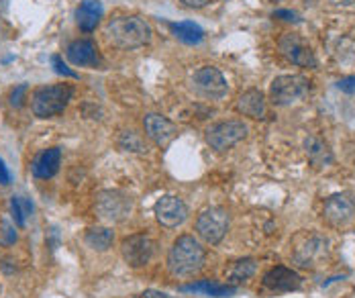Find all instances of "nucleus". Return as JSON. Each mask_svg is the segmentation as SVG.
I'll return each instance as SVG.
<instances>
[{
  "label": "nucleus",
  "mask_w": 355,
  "mask_h": 298,
  "mask_svg": "<svg viewBox=\"0 0 355 298\" xmlns=\"http://www.w3.org/2000/svg\"><path fill=\"white\" fill-rule=\"evenodd\" d=\"M0 184H2V186L10 184V172H8V168L4 166L2 159H0Z\"/></svg>",
  "instance_id": "2f4dec72"
},
{
  "label": "nucleus",
  "mask_w": 355,
  "mask_h": 298,
  "mask_svg": "<svg viewBox=\"0 0 355 298\" xmlns=\"http://www.w3.org/2000/svg\"><path fill=\"white\" fill-rule=\"evenodd\" d=\"M248 125L243 121H220L207 129V143L216 151H227L248 137Z\"/></svg>",
  "instance_id": "423d86ee"
},
{
  "label": "nucleus",
  "mask_w": 355,
  "mask_h": 298,
  "mask_svg": "<svg viewBox=\"0 0 355 298\" xmlns=\"http://www.w3.org/2000/svg\"><path fill=\"white\" fill-rule=\"evenodd\" d=\"M255 270H257V263H255L253 258L239 260L233 265V270H231V274H229V284H231V286H237V284L245 282V280H249V278L255 274Z\"/></svg>",
  "instance_id": "b1692460"
},
{
  "label": "nucleus",
  "mask_w": 355,
  "mask_h": 298,
  "mask_svg": "<svg viewBox=\"0 0 355 298\" xmlns=\"http://www.w3.org/2000/svg\"><path fill=\"white\" fill-rule=\"evenodd\" d=\"M272 2H280V0H272Z\"/></svg>",
  "instance_id": "c9c22d12"
},
{
  "label": "nucleus",
  "mask_w": 355,
  "mask_h": 298,
  "mask_svg": "<svg viewBox=\"0 0 355 298\" xmlns=\"http://www.w3.org/2000/svg\"><path fill=\"white\" fill-rule=\"evenodd\" d=\"M155 247L157 245H155V241L149 235L137 233V235H131V237L123 239L121 254H123V260L127 261V265L143 268L155 256Z\"/></svg>",
  "instance_id": "1a4fd4ad"
},
{
  "label": "nucleus",
  "mask_w": 355,
  "mask_h": 298,
  "mask_svg": "<svg viewBox=\"0 0 355 298\" xmlns=\"http://www.w3.org/2000/svg\"><path fill=\"white\" fill-rule=\"evenodd\" d=\"M327 245H329V241L322 235L311 233L309 237H304L296 245V249H294V261L300 268H313V265H317L327 256Z\"/></svg>",
  "instance_id": "4468645a"
},
{
  "label": "nucleus",
  "mask_w": 355,
  "mask_h": 298,
  "mask_svg": "<svg viewBox=\"0 0 355 298\" xmlns=\"http://www.w3.org/2000/svg\"><path fill=\"white\" fill-rule=\"evenodd\" d=\"M322 217L335 229L347 227L355 219V200L349 194H331L324 200Z\"/></svg>",
  "instance_id": "9d476101"
},
{
  "label": "nucleus",
  "mask_w": 355,
  "mask_h": 298,
  "mask_svg": "<svg viewBox=\"0 0 355 298\" xmlns=\"http://www.w3.org/2000/svg\"><path fill=\"white\" fill-rule=\"evenodd\" d=\"M274 17H278V19H282V21H298V15L292 12V10H276Z\"/></svg>",
  "instance_id": "473e14b6"
},
{
  "label": "nucleus",
  "mask_w": 355,
  "mask_h": 298,
  "mask_svg": "<svg viewBox=\"0 0 355 298\" xmlns=\"http://www.w3.org/2000/svg\"><path fill=\"white\" fill-rule=\"evenodd\" d=\"M300 284H302L300 274L290 268H284V265H276V268L268 270L263 276V286L274 292H292V290L300 288Z\"/></svg>",
  "instance_id": "2eb2a0df"
},
{
  "label": "nucleus",
  "mask_w": 355,
  "mask_h": 298,
  "mask_svg": "<svg viewBox=\"0 0 355 298\" xmlns=\"http://www.w3.org/2000/svg\"><path fill=\"white\" fill-rule=\"evenodd\" d=\"M227 231H229V213L220 207L205 209L196 219V233L209 245L220 243Z\"/></svg>",
  "instance_id": "0eeeda50"
},
{
  "label": "nucleus",
  "mask_w": 355,
  "mask_h": 298,
  "mask_svg": "<svg viewBox=\"0 0 355 298\" xmlns=\"http://www.w3.org/2000/svg\"><path fill=\"white\" fill-rule=\"evenodd\" d=\"M278 49L290 64H294L298 68H309V70L317 68V58H315L313 47L296 33L282 35L278 41Z\"/></svg>",
  "instance_id": "6e6552de"
},
{
  "label": "nucleus",
  "mask_w": 355,
  "mask_h": 298,
  "mask_svg": "<svg viewBox=\"0 0 355 298\" xmlns=\"http://www.w3.org/2000/svg\"><path fill=\"white\" fill-rule=\"evenodd\" d=\"M153 213H155V219L157 223L166 229H176L180 225H184V221L188 219V207L182 198L172 196V194H166L162 196L155 207H153Z\"/></svg>",
  "instance_id": "f8f14e48"
},
{
  "label": "nucleus",
  "mask_w": 355,
  "mask_h": 298,
  "mask_svg": "<svg viewBox=\"0 0 355 298\" xmlns=\"http://www.w3.org/2000/svg\"><path fill=\"white\" fill-rule=\"evenodd\" d=\"M0 241L4 245H12L17 241V231H15V227L8 223V221H4L2 227H0Z\"/></svg>",
  "instance_id": "cd10ccee"
},
{
  "label": "nucleus",
  "mask_w": 355,
  "mask_h": 298,
  "mask_svg": "<svg viewBox=\"0 0 355 298\" xmlns=\"http://www.w3.org/2000/svg\"><path fill=\"white\" fill-rule=\"evenodd\" d=\"M71 96H73V88L70 84L41 86L31 96V111L39 119H51V116L66 111Z\"/></svg>",
  "instance_id": "7ed1b4c3"
},
{
  "label": "nucleus",
  "mask_w": 355,
  "mask_h": 298,
  "mask_svg": "<svg viewBox=\"0 0 355 298\" xmlns=\"http://www.w3.org/2000/svg\"><path fill=\"white\" fill-rule=\"evenodd\" d=\"M51 66L55 68V72H58V74L68 76V78H78V74L68 68V64H66L60 55H53V58H51Z\"/></svg>",
  "instance_id": "c85d7f7f"
},
{
  "label": "nucleus",
  "mask_w": 355,
  "mask_h": 298,
  "mask_svg": "<svg viewBox=\"0 0 355 298\" xmlns=\"http://www.w3.org/2000/svg\"><path fill=\"white\" fill-rule=\"evenodd\" d=\"M174 37L186 45H198L205 39V29L196 25L194 21H182V23H170L168 25Z\"/></svg>",
  "instance_id": "4be33fe9"
},
{
  "label": "nucleus",
  "mask_w": 355,
  "mask_h": 298,
  "mask_svg": "<svg viewBox=\"0 0 355 298\" xmlns=\"http://www.w3.org/2000/svg\"><path fill=\"white\" fill-rule=\"evenodd\" d=\"M337 88L345 94H355V76H347L337 82Z\"/></svg>",
  "instance_id": "c756f323"
},
{
  "label": "nucleus",
  "mask_w": 355,
  "mask_h": 298,
  "mask_svg": "<svg viewBox=\"0 0 355 298\" xmlns=\"http://www.w3.org/2000/svg\"><path fill=\"white\" fill-rule=\"evenodd\" d=\"M27 92H29V86H27V84H19V86L10 92V105H12L15 109H21V107L25 105Z\"/></svg>",
  "instance_id": "bb28decb"
},
{
  "label": "nucleus",
  "mask_w": 355,
  "mask_h": 298,
  "mask_svg": "<svg viewBox=\"0 0 355 298\" xmlns=\"http://www.w3.org/2000/svg\"><path fill=\"white\" fill-rule=\"evenodd\" d=\"M84 241L94 252H107V249H110L112 241H114V233L108 227H90L84 233Z\"/></svg>",
  "instance_id": "5701e85b"
},
{
  "label": "nucleus",
  "mask_w": 355,
  "mask_h": 298,
  "mask_svg": "<svg viewBox=\"0 0 355 298\" xmlns=\"http://www.w3.org/2000/svg\"><path fill=\"white\" fill-rule=\"evenodd\" d=\"M143 127H145V135L157 146V148H168L178 135V127L166 116L157 114V112H149L143 119Z\"/></svg>",
  "instance_id": "ddd939ff"
},
{
  "label": "nucleus",
  "mask_w": 355,
  "mask_h": 298,
  "mask_svg": "<svg viewBox=\"0 0 355 298\" xmlns=\"http://www.w3.org/2000/svg\"><path fill=\"white\" fill-rule=\"evenodd\" d=\"M96 217L108 225H116L127 221L133 211V200L123 190H103L96 196Z\"/></svg>",
  "instance_id": "20e7f679"
},
{
  "label": "nucleus",
  "mask_w": 355,
  "mask_h": 298,
  "mask_svg": "<svg viewBox=\"0 0 355 298\" xmlns=\"http://www.w3.org/2000/svg\"><path fill=\"white\" fill-rule=\"evenodd\" d=\"M180 292H192V295H205V297L213 298H227L233 297L237 292V286L216 284V282H211V280H200V282H192V284L180 286Z\"/></svg>",
  "instance_id": "aec40b11"
},
{
  "label": "nucleus",
  "mask_w": 355,
  "mask_h": 298,
  "mask_svg": "<svg viewBox=\"0 0 355 298\" xmlns=\"http://www.w3.org/2000/svg\"><path fill=\"white\" fill-rule=\"evenodd\" d=\"M237 112L249 116V119H263L266 116V96L261 90L251 88L248 92H243L237 98Z\"/></svg>",
  "instance_id": "6ab92c4d"
},
{
  "label": "nucleus",
  "mask_w": 355,
  "mask_h": 298,
  "mask_svg": "<svg viewBox=\"0 0 355 298\" xmlns=\"http://www.w3.org/2000/svg\"><path fill=\"white\" fill-rule=\"evenodd\" d=\"M119 148L123 149V151H129V153H147V143H145V139H143L139 133H135L133 129H129V131H123L121 135H119Z\"/></svg>",
  "instance_id": "393cba45"
},
{
  "label": "nucleus",
  "mask_w": 355,
  "mask_h": 298,
  "mask_svg": "<svg viewBox=\"0 0 355 298\" xmlns=\"http://www.w3.org/2000/svg\"><path fill=\"white\" fill-rule=\"evenodd\" d=\"M186 8H205V6H209L213 0H180Z\"/></svg>",
  "instance_id": "7c9ffc66"
},
{
  "label": "nucleus",
  "mask_w": 355,
  "mask_h": 298,
  "mask_svg": "<svg viewBox=\"0 0 355 298\" xmlns=\"http://www.w3.org/2000/svg\"><path fill=\"white\" fill-rule=\"evenodd\" d=\"M304 151L315 168H327L329 164H333V153L329 146L315 135L304 141Z\"/></svg>",
  "instance_id": "412c9836"
},
{
  "label": "nucleus",
  "mask_w": 355,
  "mask_h": 298,
  "mask_svg": "<svg viewBox=\"0 0 355 298\" xmlns=\"http://www.w3.org/2000/svg\"><path fill=\"white\" fill-rule=\"evenodd\" d=\"M103 15H105V8L101 0H84L76 8V23L84 33H92L98 27Z\"/></svg>",
  "instance_id": "a211bd4d"
},
{
  "label": "nucleus",
  "mask_w": 355,
  "mask_h": 298,
  "mask_svg": "<svg viewBox=\"0 0 355 298\" xmlns=\"http://www.w3.org/2000/svg\"><path fill=\"white\" fill-rule=\"evenodd\" d=\"M331 4H335V6H352L355 4V0H329Z\"/></svg>",
  "instance_id": "f704fd0d"
},
{
  "label": "nucleus",
  "mask_w": 355,
  "mask_h": 298,
  "mask_svg": "<svg viewBox=\"0 0 355 298\" xmlns=\"http://www.w3.org/2000/svg\"><path fill=\"white\" fill-rule=\"evenodd\" d=\"M10 211H12L15 225L25 227L27 219H29L31 213H33V204H31V200H27L25 196H12V198H10Z\"/></svg>",
  "instance_id": "a878e982"
},
{
  "label": "nucleus",
  "mask_w": 355,
  "mask_h": 298,
  "mask_svg": "<svg viewBox=\"0 0 355 298\" xmlns=\"http://www.w3.org/2000/svg\"><path fill=\"white\" fill-rule=\"evenodd\" d=\"M143 298H174V297H170L168 292H162V290H153V288H149V290H145V292H143Z\"/></svg>",
  "instance_id": "72a5a7b5"
},
{
  "label": "nucleus",
  "mask_w": 355,
  "mask_h": 298,
  "mask_svg": "<svg viewBox=\"0 0 355 298\" xmlns=\"http://www.w3.org/2000/svg\"><path fill=\"white\" fill-rule=\"evenodd\" d=\"M192 82H194V88L207 96V98H213L218 100L223 96H227L229 92V84L225 80L223 72L214 66H205V68H198L194 76H192Z\"/></svg>",
  "instance_id": "9b49d317"
},
{
  "label": "nucleus",
  "mask_w": 355,
  "mask_h": 298,
  "mask_svg": "<svg viewBox=\"0 0 355 298\" xmlns=\"http://www.w3.org/2000/svg\"><path fill=\"white\" fill-rule=\"evenodd\" d=\"M107 39L119 49L133 51L151 41V27L139 17H114L105 27Z\"/></svg>",
  "instance_id": "f03ea898"
},
{
  "label": "nucleus",
  "mask_w": 355,
  "mask_h": 298,
  "mask_svg": "<svg viewBox=\"0 0 355 298\" xmlns=\"http://www.w3.org/2000/svg\"><path fill=\"white\" fill-rule=\"evenodd\" d=\"M66 58L71 66H88V68H96L101 64V55H98V47L94 45V41L90 39H76L71 41L66 49Z\"/></svg>",
  "instance_id": "dca6fc26"
},
{
  "label": "nucleus",
  "mask_w": 355,
  "mask_h": 298,
  "mask_svg": "<svg viewBox=\"0 0 355 298\" xmlns=\"http://www.w3.org/2000/svg\"><path fill=\"white\" fill-rule=\"evenodd\" d=\"M60 164H62V149L49 148L45 149V151H41L33 159L31 172L39 180H49V178H53L58 174Z\"/></svg>",
  "instance_id": "f3484780"
},
{
  "label": "nucleus",
  "mask_w": 355,
  "mask_h": 298,
  "mask_svg": "<svg viewBox=\"0 0 355 298\" xmlns=\"http://www.w3.org/2000/svg\"><path fill=\"white\" fill-rule=\"evenodd\" d=\"M207 249L194 235H180L168 252V270L176 278H190L202 270Z\"/></svg>",
  "instance_id": "f257e3e1"
},
{
  "label": "nucleus",
  "mask_w": 355,
  "mask_h": 298,
  "mask_svg": "<svg viewBox=\"0 0 355 298\" xmlns=\"http://www.w3.org/2000/svg\"><path fill=\"white\" fill-rule=\"evenodd\" d=\"M311 90V80L300 74H284L272 80L270 100L276 107H288L296 100H302Z\"/></svg>",
  "instance_id": "39448f33"
}]
</instances>
